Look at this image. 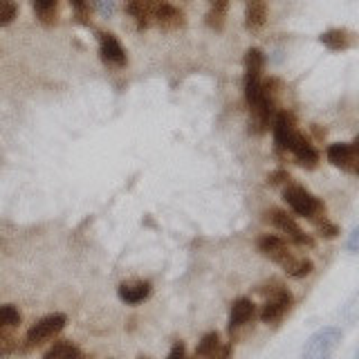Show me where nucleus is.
<instances>
[{
	"label": "nucleus",
	"mask_w": 359,
	"mask_h": 359,
	"mask_svg": "<svg viewBox=\"0 0 359 359\" xmlns=\"http://www.w3.org/2000/svg\"><path fill=\"white\" fill-rule=\"evenodd\" d=\"M258 252H261L265 258H269V261H274L276 265H280L290 276H294V278L308 276L314 269L312 261L294 256L290 252L287 241L280 238V236H274V233H265L258 238Z\"/></svg>",
	"instance_id": "f257e3e1"
},
{
	"label": "nucleus",
	"mask_w": 359,
	"mask_h": 359,
	"mask_svg": "<svg viewBox=\"0 0 359 359\" xmlns=\"http://www.w3.org/2000/svg\"><path fill=\"white\" fill-rule=\"evenodd\" d=\"M283 200L287 202V207L301 218H308L317 224L319 220L325 218L323 202L319 198H314L306 187L301 184H287L283 189Z\"/></svg>",
	"instance_id": "f03ea898"
},
{
	"label": "nucleus",
	"mask_w": 359,
	"mask_h": 359,
	"mask_svg": "<svg viewBox=\"0 0 359 359\" xmlns=\"http://www.w3.org/2000/svg\"><path fill=\"white\" fill-rule=\"evenodd\" d=\"M263 52L258 48H250L245 54V101L250 110L258 104L261 99V88H263Z\"/></svg>",
	"instance_id": "7ed1b4c3"
},
{
	"label": "nucleus",
	"mask_w": 359,
	"mask_h": 359,
	"mask_svg": "<svg viewBox=\"0 0 359 359\" xmlns=\"http://www.w3.org/2000/svg\"><path fill=\"white\" fill-rule=\"evenodd\" d=\"M344 332L339 328H332V325H325V328L314 332L306 348H303V359H330V355L337 351V346L341 344Z\"/></svg>",
	"instance_id": "20e7f679"
},
{
	"label": "nucleus",
	"mask_w": 359,
	"mask_h": 359,
	"mask_svg": "<svg viewBox=\"0 0 359 359\" xmlns=\"http://www.w3.org/2000/svg\"><path fill=\"white\" fill-rule=\"evenodd\" d=\"M146 11H149L151 25H157L166 32L180 29L184 25V14L166 0H146Z\"/></svg>",
	"instance_id": "39448f33"
},
{
	"label": "nucleus",
	"mask_w": 359,
	"mask_h": 359,
	"mask_svg": "<svg viewBox=\"0 0 359 359\" xmlns=\"http://www.w3.org/2000/svg\"><path fill=\"white\" fill-rule=\"evenodd\" d=\"M65 323H67V317L61 312H54V314H48V317L39 319L27 330V337H25L27 348H36V346H43L45 341L54 339V337L65 328Z\"/></svg>",
	"instance_id": "423d86ee"
},
{
	"label": "nucleus",
	"mask_w": 359,
	"mask_h": 359,
	"mask_svg": "<svg viewBox=\"0 0 359 359\" xmlns=\"http://www.w3.org/2000/svg\"><path fill=\"white\" fill-rule=\"evenodd\" d=\"M292 306V294L283 287V285H274L269 290V297L263 303L261 310V321L263 323H276L285 317V312Z\"/></svg>",
	"instance_id": "0eeeda50"
},
{
	"label": "nucleus",
	"mask_w": 359,
	"mask_h": 359,
	"mask_svg": "<svg viewBox=\"0 0 359 359\" xmlns=\"http://www.w3.org/2000/svg\"><path fill=\"white\" fill-rule=\"evenodd\" d=\"M328 162L337 168H341L346 173H353L357 175L359 173V151H357V142H339V144H330L328 151Z\"/></svg>",
	"instance_id": "6e6552de"
},
{
	"label": "nucleus",
	"mask_w": 359,
	"mask_h": 359,
	"mask_svg": "<svg viewBox=\"0 0 359 359\" xmlns=\"http://www.w3.org/2000/svg\"><path fill=\"white\" fill-rule=\"evenodd\" d=\"M267 220L272 222L278 231H283L294 245H299V247H312V238L299 227L297 220L292 218L287 211H283V209H272V211H267Z\"/></svg>",
	"instance_id": "1a4fd4ad"
},
{
	"label": "nucleus",
	"mask_w": 359,
	"mask_h": 359,
	"mask_svg": "<svg viewBox=\"0 0 359 359\" xmlns=\"http://www.w3.org/2000/svg\"><path fill=\"white\" fill-rule=\"evenodd\" d=\"M99 54H101V61H104L106 65H112V67H123L128 61L126 50L121 48L117 36L110 32L99 34Z\"/></svg>",
	"instance_id": "9d476101"
},
{
	"label": "nucleus",
	"mask_w": 359,
	"mask_h": 359,
	"mask_svg": "<svg viewBox=\"0 0 359 359\" xmlns=\"http://www.w3.org/2000/svg\"><path fill=\"white\" fill-rule=\"evenodd\" d=\"M287 153L294 155V160L306 168H314L319 162V151L314 149V144L301 130L294 133V137H292V142L287 146Z\"/></svg>",
	"instance_id": "9b49d317"
},
{
	"label": "nucleus",
	"mask_w": 359,
	"mask_h": 359,
	"mask_svg": "<svg viewBox=\"0 0 359 359\" xmlns=\"http://www.w3.org/2000/svg\"><path fill=\"white\" fill-rule=\"evenodd\" d=\"M272 128H274V144H276V149L287 153V146H290L292 137H294V133L299 130L294 115H292L290 110H280L278 115L274 117V126Z\"/></svg>",
	"instance_id": "f8f14e48"
},
{
	"label": "nucleus",
	"mask_w": 359,
	"mask_h": 359,
	"mask_svg": "<svg viewBox=\"0 0 359 359\" xmlns=\"http://www.w3.org/2000/svg\"><path fill=\"white\" fill-rule=\"evenodd\" d=\"M256 314V306L252 303V299H238L231 303V310H229V330L233 332L236 328H243L245 323H250Z\"/></svg>",
	"instance_id": "ddd939ff"
},
{
	"label": "nucleus",
	"mask_w": 359,
	"mask_h": 359,
	"mask_svg": "<svg viewBox=\"0 0 359 359\" xmlns=\"http://www.w3.org/2000/svg\"><path fill=\"white\" fill-rule=\"evenodd\" d=\"M119 299L123 303H128V306H137L144 299L151 297V283H146V280H137V283H121L119 285Z\"/></svg>",
	"instance_id": "4468645a"
},
{
	"label": "nucleus",
	"mask_w": 359,
	"mask_h": 359,
	"mask_svg": "<svg viewBox=\"0 0 359 359\" xmlns=\"http://www.w3.org/2000/svg\"><path fill=\"white\" fill-rule=\"evenodd\" d=\"M245 3V25L250 29H258L267 20V3L265 0H243Z\"/></svg>",
	"instance_id": "2eb2a0df"
},
{
	"label": "nucleus",
	"mask_w": 359,
	"mask_h": 359,
	"mask_svg": "<svg viewBox=\"0 0 359 359\" xmlns=\"http://www.w3.org/2000/svg\"><path fill=\"white\" fill-rule=\"evenodd\" d=\"M319 41L325 45V48H330L334 52H341V50H348L353 45V36H351V32H346V29H328V32H323Z\"/></svg>",
	"instance_id": "dca6fc26"
},
{
	"label": "nucleus",
	"mask_w": 359,
	"mask_h": 359,
	"mask_svg": "<svg viewBox=\"0 0 359 359\" xmlns=\"http://www.w3.org/2000/svg\"><path fill=\"white\" fill-rule=\"evenodd\" d=\"M43 359H83V353L79 351L72 341L61 339V341H56L48 353H45Z\"/></svg>",
	"instance_id": "f3484780"
},
{
	"label": "nucleus",
	"mask_w": 359,
	"mask_h": 359,
	"mask_svg": "<svg viewBox=\"0 0 359 359\" xmlns=\"http://www.w3.org/2000/svg\"><path fill=\"white\" fill-rule=\"evenodd\" d=\"M229 0H209V14H207V25L213 29H222L224 16H227Z\"/></svg>",
	"instance_id": "a211bd4d"
},
{
	"label": "nucleus",
	"mask_w": 359,
	"mask_h": 359,
	"mask_svg": "<svg viewBox=\"0 0 359 359\" xmlns=\"http://www.w3.org/2000/svg\"><path fill=\"white\" fill-rule=\"evenodd\" d=\"M34 5V11H36V16L41 22L45 25H52L56 20V14H59V0H32Z\"/></svg>",
	"instance_id": "6ab92c4d"
},
{
	"label": "nucleus",
	"mask_w": 359,
	"mask_h": 359,
	"mask_svg": "<svg viewBox=\"0 0 359 359\" xmlns=\"http://www.w3.org/2000/svg\"><path fill=\"white\" fill-rule=\"evenodd\" d=\"M218 346H220V334H218V332H207V334L200 339L198 348H196V357L209 359L213 353L218 351Z\"/></svg>",
	"instance_id": "aec40b11"
},
{
	"label": "nucleus",
	"mask_w": 359,
	"mask_h": 359,
	"mask_svg": "<svg viewBox=\"0 0 359 359\" xmlns=\"http://www.w3.org/2000/svg\"><path fill=\"white\" fill-rule=\"evenodd\" d=\"M20 323V312L14 306H0V332Z\"/></svg>",
	"instance_id": "412c9836"
},
{
	"label": "nucleus",
	"mask_w": 359,
	"mask_h": 359,
	"mask_svg": "<svg viewBox=\"0 0 359 359\" xmlns=\"http://www.w3.org/2000/svg\"><path fill=\"white\" fill-rule=\"evenodd\" d=\"M18 16V3L16 0H0V27H7Z\"/></svg>",
	"instance_id": "4be33fe9"
},
{
	"label": "nucleus",
	"mask_w": 359,
	"mask_h": 359,
	"mask_svg": "<svg viewBox=\"0 0 359 359\" xmlns=\"http://www.w3.org/2000/svg\"><path fill=\"white\" fill-rule=\"evenodd\" d=\"M16 351V339L14 337H7L5 330L0 332V357H7Z\"/></svg>",
	"instance_id": "5701e85b"
},
{
	"label": "nucleus",
	"mask_w": 359,
	"mask_h": 359,
	"mask_svg": "<svg viewBox=\"0 0 359 359\" xmlns=\"http://www.w3.org/2000/svg\"><path fill=\"white\" fill-rule=\"evenodd\" d=\"M317 229H319L321 236H325V238H334V236L339 233V229H337L332 222H328V218L319 220V222H317Z\"/></svg>",
	"instance_id": "b1692460"
},
{
	"label": "nucleus",
	"mask_w": 359,
	"mask_h": 359,
	"mask_svg": "<svg viewBox=\"0 0 359 359\" xmlns=\"http://www.w3.org/2000/svg\"><path fill=\"white\" fill-rule=\"evenodd\" d=\"M166 359H187V348H184V344L182 341H175Z\"/></svg>",
	"instance_id": "393cba45"
},
{
	"label": "nucleus",
	"mask_w": 359,
	"mask_h": 359,
	"mask_svg": "<svg viewBox=\"0 0 359 359\" xmlns=\"http://www.w3.org/2000/svg\"><path fill=\"white\" fill-rule=\"evenodd\" d=\"M209 359H231V344H220L218 351L213 353Z\"/></svg>",
	"instance_id": "a878e982"
},
{
	"label": "nucleus",
	"mask_w": 359,
	"mask_h": 359,
	"mask_svg": "<svg viewBox=\"0 0 359 359\" xmlns=\"http://www.w3.org/2000/svg\"><path fill=\"white\" fill-rule=\"evenodd\" d=\"M285 180H290V175H287L285 171H276V173H272V175H269V182H272V184L285 182Z\"/></svg>",
	"instance_id": "bb28decb"
},
{
	"label": "nucleus",
	"mask_w": 359,
	"mask_h": 359,
	"mask_svg": "<svg viewBox=\"0 0 359 359\" xmlns=\"http://www.w3.org/2000/svg\"><path fill=\"white\" fill-rule=\"evenodd\" d=\"M70 3H72V7L79 11V14H83L86 7H88V0H70Z\"/></svg>",
	"instance_id": "cd10ccee"
},
{
	"label": "nucleus",
	"mask_w": 359,
	"mask_h": 359,
	"mask_svg": "<svg viewBox=\"0 0 359 359\" xmlns=\"http://www.w3.org/2000/svg\"><path fill=\"white\" fill-rule=\"evenodd\" d=\"M357 236H359V229H355V231H353L351 243H348V247H351V252H355V250H357Z\"/></svg>",
	"instance_id": "c85d7f7f"
},
{
	"label": "nucleus",
	"mask_w": 359,
	"mask_h": 359,
	"mask_svg": "<svg viewBox=\"0 0 359 359\" xmlns=\"http://www.w3.org/2000/svg\"><path fill=\"white\" fill-rule=\"evenodd\" d=\"M140 359H149V357H140Z\"/></svg>",
	"instance_id": "c756f323"
}]
</instances>
